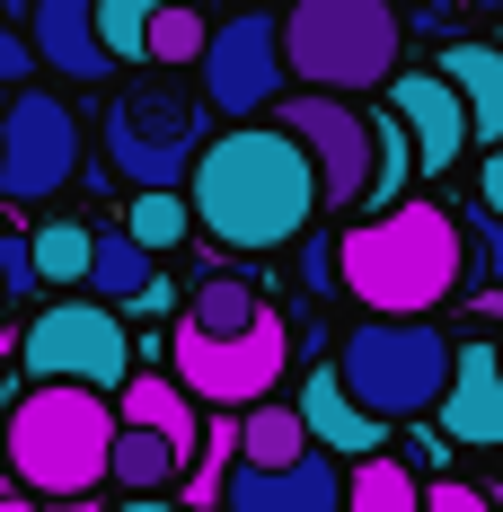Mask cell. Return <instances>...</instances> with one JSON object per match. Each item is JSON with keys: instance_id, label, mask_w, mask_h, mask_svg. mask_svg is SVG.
<instances>
[{"instance_id": "5bb4252c", "label": "cell", "mask_w": 503, "mask_h": 512, "mask_svg": "<svg viewBox=\"0 0 503 512\" xmlns=\"http://www.w3.org/2000/svg\"><path fill=\"white\" fill-rule=\"evenodd\" d=\"M98 9H106V0H27V36H36V62H45L53 80H80V89H98L106 71H115Z\"/></svg>"}, {"instance_id": "8fae6325", "label": "cell", "mask_w": 503, "mask_h": 512, "mask_svg": "<svg viewBox=\"0 0 503 512\" xmlns=\"http://www.w3.org/2000/svg\"><path fill=\"white\" fill-rule=\"evenodd\" d=\"M195 80H203V106H212V115H230V124H274L283 80H292V62H283V18H265V9L221 18V27H212V53L195 62Z\"/></svg>"}, {"instance_id": "6da1fadb", "label": "cell", "mask_w": 503, "mask_h": 512, "mask_svg": "<svg viewBox=\"0 0 503 512\" xmlns=\"http://www.w3.org/2000/svg\"><path fill=\"white\" fill-rule=\"evenodd\" d=\"M186 204H195V230L212 248L265 256V248L309 239V221L327 212V195H318L309 151L283 124H221L203 142L195 177H186Z\"/></svg>"}, {"instance_id": "603a6c76", "label": "cell", "mask_w": 503, "mask_h": 512, "mask_svg": "<svg viewBox=\"0 0 503 512\" xmlns=\"http://www.w3.org/2000/svg\"><path fill=\"white\" fill-rule=\"evenodd\" d=\"M424 486H433V477H415L398 451H380V460H353L345 512H424Z\"/></svg>"}, {"instance_id": "9c48e42d", "label": "cell", "mask_w": 503, "mask_h": 512, "mask_svg": "<svg viewBox=\"0 0 503 512\" xmlns=\"http://www.w3.org/2000/svg\"><path fill=\"white\" fill-rule=\"evenodd\" d=\"M89 159L80 115L53 98V89H9L0 106V204H53Z\"/></svg>"}, {"instance_id": "1f68e13d", "label": "cell", "mask_w": 503, "mask_h": 512, "mask_svg": "<svg viewBox=\"0 0 503 512\" xmlns=\"http://www.w3.org/2000/svg\"><path fill=\"white\" fill-rule=\"evenodd\" d=\"M115 512H186V504H177V495H124Z\"/></svg>"}, {"instance_id": "5b68a950", "label": "cell", "mask_w": 503, "mask_h": 512, "mask_svg": "<svg viewBox=\"0 0 503 512\" xmlns=\"http://www.w3.org/2000/svg\"><path fill=\"white\" fill-rule=\"evenodd\" d=\"M336 371H345V389L380 424H415V415H442L459 345L442 327H424V318H362L336 345Z\"/></svg>"}, {"instance_id": "3957f363", "label": "cell", "mask_w": 503, "mask_h": 512, "mask_svg": "<svg viewBox=\"0 0 503 512\" xmlns=\"http://www.w3.org/2000/svg\"><path fill=\"white\" fill-rule=\"evenodd\" d=\"M115 433L124 415L98 389H18L0 424V460L18 477V495L36 504H89L115 477Z\"/></svg>"}, {"instance_id": "cb8c5ba5", "label": "cell", "mask_w": 503, "mask_h": 512, "mask_svg": "<svg viewBox=\"0 0 503 512\" xmlns=\"http://www.w3.org/2000/svg\"><path fill=\"white\" fill-rule=\"evenodd\" d=\"M89 265H98V230L89 221H45L36 230V274L53 292H89Z\"/></svg>"}, {"instance_id": "8992f818", "label": "cell", "mask_w": 503, "mask_h": 512, "mask_svg": "<svg viewBox=\"0 0 503 512\" xmlns=\"http://www.w3.org/2000/svg\"><path fill=\"white\" fill-rule=\"evenodd\" d=\"M98 142L133 195H186L203 142H212V106L177 98V89H142V98H115L98 115Z\"/></svg>"}, {"instance_id": "ffe728a7", "label": "cell", "mask_w": 503, "mask_h": 512, "mask_svg": "<svg viewBox=\"0 0 503 512\" xmlns=\"http://www.w3.org/2000/svg\"><path fill=\"white\" fill-rule=\"evenodd\" d=\"M318 442H309L301 407H283V398H265V407L239 415V468H301Z\"/></svg>"}, {"instance_id": "44dd1931", "label": "cell", "mask_w": 503, "mask_h": 512, "mask_svg": "<svg viewBox=\"0 0 503 512\" xmlns=\"http://www.w3.org/2000/svg\"><path fill=\"white\" fill-rule=\"evenodd\" d=\"M106 486H124V495H168V486H186V451L177 442H159L142 424H124L115 433V477Z\"/></svg>"}, {"instance_id": "d4e9b609", "label": "cell", "mask_w": 503, "mask_h": 512, "mask_svg": "<svg viewBox=\"0 0 503 512\" xmlns=\"http://www.w3.org/2000/svg\"><path fill=\"white\" fill-rule=\"evenodd\" d=\"M212 53V18H203L195 0H168L151 18V45H142V62H168V71H186V62H203Z\"/></svg>"}, {"instance_id": "7c38bea8", "label": "cell", "mask_w": 503, "mask_h": 512, "mask_svg": "<svg viewBox=\"0 0 503 512\" xmlns=\"http://www.w3.org/2000/svg\"><path fill=\"white\" fill-rule=\"evenodd\" d=\"M389 115L406 124V142H415V168L424 177H442V168H459L468 159V106H459V89L442 80V71H398L389 80Z\"/></svg>"}, {"instance_id": "2e32d148", "label": "cell", "mask_w": 503, "mask_h": 512, "mask_svg": "<svg viewBox=\"0 0 503 512\" xmlns=\"http://www.w3.org/2000/svg\"><path fill=\"white\" fill-rule=\"evenodd\" d=\"M442 442H468V451H503V345H459L451 398H442Z\"/></svg>"}, {"instance_id": "7402d4cb", "label": "cell", "mask_w": 503, "mask_h": 512, "mask_svg": "<svg viewBox=\"0 0 503 512\" xmlns=\"http://www.w3.org/2000/svg\"><path fill=\"white\" fill-rule=\"evenodd\" d=\"M177 318H186L195 336H248L256 318H265V301H256V283H248V274H203V283H195V301L177 309Z\"/></svg>"}, {"instance_id": "4dcf8cb0", "label": "cell", "mask_w": 503, "mask_h": 512, "mask_svg": "<svg viewBox=\"0 0 503 512\" xmlns=\"http://www.w3.org/2000/svg\"><path fill=\"white\" fill-rule=\"evenodd\" d=\"M477 212H495V221H503V151L477 159Z\"/></svg>"}, {"instance_id": "f1b7e54d", "label": "cell", "mask_w": 503, "mask_h": 512, "mask_svg": "<svg viewBox=\"0 0 503 512\" xmlns=\"http://www.w3.org/2000/svg\"><path fill=\"white\" fill-rule=\"evenodd\" d=\"M0 283H9V292L45 283V274H36V239H9V230H0Z\"/></svg>"}, {"instance_id": "277c9868", "label": "cell", "mask_w": 503, "mask_h": 512, "mask_svg": "<svg viewBox=\"0 0 503 512\" xmlns=\"http://www.w3.org/2000/svg\"><path fill=\"white\" fill-rule=\"evenodd\" d=\"M398 53H406L398 0H292L283 9V62L318 98L389 89L398 80Z\"/></svg>"}, {"instance_id": "ac0fdd59", "label": "cell", "mask_w": 503, "mask_h": 512, "mask_svg": "<svg viewBox=\"0 0 503 512\" xmlns=\"http://www.w3.org/2000/svg\"><path fill=\"white\" fill-rule=\"evenodd\" d=\"M433 71L459 89L477 151H503V45H442V53H433Z\"/></svg>"}, {"instance_id": "4fadbf2b", "label": "cell", "mask_w": 503, "mask_h": 512, "mask_svg": "<svg viewBox=\"0 0 503 512\" xmlns=\"http://www.w3.org/2000/svg\"><path fill=\"white\" fill-rule=\"evenodd\" d=\"M292 407H301L309 442H318L327 460H345V468H353V460H380V451H389V424H380V415H371V407L345 389V371H336V362H318V371H309Z\"/></svg>"}, {"instance_id": "d6986e66", "label": "cell", "mask_w": 503, "mask_h": 512, "mask_svg": "<svg viewBox=\"0 0 503 512\" xmlns=\"http://www.w3.org/2000/svg\"><path fill=\"white\" fill-rule=\"evenodd\" d=\"M89 301L106 309H159L168 301V283H159V256L115 221V230H98V265H89Z\"/></svg>"}, {"instance_id": "ba28073f", "label": "cell", "mask_w": 503, "mask_h": 512, "mask_svg": "<svg viewBox=\"0 0 503 512\" xmlns=\"http://www.w3.org/2000/svg\"><path fill=\"white\" fill-rule=\"evenodd\" d=\"M168 371L186 380V398L212 415H248L265 407L274 389H283V371H292V327L265 309L248 336H195L186 318L168 327Z\"/></svg>"}, {"instance_id": "836d02e7", "label": "cell", "mask_w": 503, "mask_h": 512, "mask_svg": "<svg viewBox=\"0 0 503 512\" xmlns=\"http://www.w3.org/2000/svg\"><path fill=\"white\" fill-rule=\"evenodd\" d=\"M0 301H9V283H0Z\"/></svg>"}, {"instance_id": "d590c367", "label": "cell", "mask_w": 503, "mask_h": 512, "mask_svg": "<svg viewBox=\"0 0 503 512\" xmlns=\"http://www.w3.org/2000/svg\"><path fill=\"white\" fill-rule=\"evenodd\" d=\"M248 9H256V0H248Z\"/></svg>"}, {"instance_id": "d6a6232c", "label": "cell", "mask_w": 503, "mask_h": 512, "mask_svg": "<svg viewBox=\"0 0 503 512\" xmlns=\"http://www.w3.org/2000/svg\"><path fill=\"white\" fill-rule=\"evenodd\" d=\"M0 512H45V504L36 495H0Z\"/></svg>"}, {"instance_id": "e0dca14e", "label": "cell", "mask_w": 503, "mask_h": 512, "mask_svg": "<svg viewBox=\"0 0 503 512\" xmlns=\"http://www.w3.org/2000/svg\"><path fill=\"white\" fill-rule=\"evenodd\" d=\"M115 415H124V424H142V433H159V442H177L186 468L203 460L212 415H195V398H186V380H177V371H133V389L115 398Z\"/></svg>"}, {"instance_id": "9a60e30c", "label": "cell", "mask_w": 503, "mask_h": 512, "mask_svg": "<svg viewBox=\"0 0 503 512\" xmlns=\"http://www.w3.org/2000/svg\"><path fill=\"white\" fill-rule=\"evenodd\" d=\"M345 495H353V468L309 451L301 468H239L221 512H345Z\"/></svg>"}, {"instance_id": "484cf974", "label": "cell", "mask_w": 503, "mask_h": 512, "mask_svg": "<svg viewBox=\"0 0 503 512\" xmlns=\"http://www.w3.org/2000/svg\"><path fill=\"white\" fill-rule=\"evenodd\" d=\"M124 230H133L151 256H168V248L195 239V204H186V195H133V204H124Z\"/></svg>"}, {"instance_id": "83f0119b", "label": "cell", "mask_w": 503, "mask_h": 512, "mask_svg": "<svg viewBox=\"0 0 503 512\" xmlns=\"http://www.w3.org/2000/svg\"><path fill=\"white\" fill-rule=\"evenodd\" d=\"M36 71H45V62H36V36L0 9V80H9V89H36Z\"/></svg>"}, {"instance_id": "e575fe53", "label": "cell", "mask_w": 503, "mask_h": 512, "mask_svg": "<svg viewBox=\"0 0 503 512\" xmlns=\"http://www.w3.org/2000/svg\"><path fill=\"white\" fill-rule=\"evenodd\" d=\"M495 45H503V27H495Z\"/></svg>"}, {"instance_id": "f546056e", "label": "cell", "mask_w": 503, "mask_h": 512, "mask_svg": "<svg viewBox=\"0 0 503 512\" xmlns=\"http://www.w3.org/2000/svg\"><path fill=\"white\" fill-rule=\"evenodd\" d=\"M424 512H495V504H486L477 486H459V477H433V486H424Z\"/></svg>"}, {"instance_id": "7a4b0ae2", "label": "cell", "mask_w": 503, "mask_h": 512, "mask_svg": "<svg viewBox=\"0 0 503 512\" xmlns=\"http://www.w3.org/2000/svg\"><path fill=\"white\" fill-rule=\"evenodd\" d=\"M459 265H468V230L424 195H406L398 212H371L336 239V283L371 318H433L459 292Z\"/></svg>"}, {"instance_id": "30bf717a", "label": "cell", "mask_w": 503, "mask_h": 512, "mask_svg": "<svg viewBox=\"0 0 503 512\" xmlns=\"http://www.w3.org/2000/svg\"><path fill=\"white\" fill-rule=\"evenodd\" d=\"M274 124L292 133L318 168V195L327 212H353L371 204V177H380V115H362L353 98H318V89H292L274 106Z\"/></svg>"}, {"instance_id": "4316f807", "label": "cell", "mask_w": 503, "mask_h": 512, "mask_svg": "<svg viewBox=\"0 0 503 512\" xmlns=\"http://www.w3.org/2000/svg\"><path fill=\"white\" fill-rule=\"evenodd\" d=\"M168 9V0H106L98 27H106V53L115 62H142V45H151V18Z\"/></svg>"}, {"instance_id": "52a82bcc", "label": "cell", "mask_w": 503, "mask_h": 512, "mask_svg": "<svg viewBox=\"0 0 503 512\" xmlns=\"http://www.w3.org/2000/svg\"><path fill=\"white\" fill-rule=\"evenodd\" d=\"M18 362H27V389L124 398L133 389V327H124V309H106V301H53L18 336Z\"/></svg>"}]
</instances>
